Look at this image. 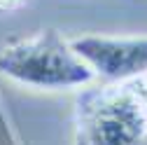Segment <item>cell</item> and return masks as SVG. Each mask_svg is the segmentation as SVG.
Instances as JSON below:
<instances>
[{
	"label": "cell",
	"instance_id": "cell-3",
	"mask_svg": "<svg viewBox=\"0 0 147 145\" xmlns=\"http://www.w3.org/2000/svg\"><path fill=\"white\" fill-rule=\"evenodd\" d=\"M70 47L107 84H124L147 72V35H82L70 40Z\"/></svg>",
	"mask_w": 147,
	"mask_h": 145
},
{
	"label": "cell",
	"instance_id": "cell-6",
	"mask_svg": "<svg viewBox=\"0 0 147 145\" xmlns=\"http://www.w3.org/2000/svg\"><path fill=\"white\" fill-rule=\"evenodd\" d=\"M145 145H147V140H145Z\"/></svg>",
	"mask_w": 147,
	"mask_h": 145
},
{
	"label": "cell",
	"instance_id": "cell-5",
	"mask_svg": "<svg viewBox=\"0 0 147 145\" xmlns=\"http://www.w3.org/2000/svg\"><path fill=\"white\" fill-rule=\"evenodd\" d=\"M24 0H0V9H12L16 5H21Z\"/></svg>",
	"mask_w": 147,
	"mask_h": 145
},
{
	"label": "cell",
	"instance_id": "cell-1",
	"mask_svg": "<svg viewBox=\"0 0 147 145\" xmlns=\"http://www.w3.org/2000/svg\"><path fill=\"white\" fill-rule=\"evenodd\" d=\"M0 75L33 89H77L96 80L59 30L42 28L0 49Z\"/></svg>",
	"mask_w": 147,
	"mask_h": 145
},
{
	"label": "cell",
	"instance_id": "cell-4",
	"mask_svg": "<svg viewBox=\"0 0 147 145\" xmlns=\"http://www.w3.org/2000/svg\"><path fill=\"white\" fill-rule=\"evenodd\" d=\"M126 84L133 89V94L138 96V101L142 103V108L147 110V72L140 75V77H136V80H131V82H126Z\"/></svg>",
	"mask_w": 147,
	"mask_h": 145
},
{
	"label": "cell",
	"instance_id": "cell-2",
	"mask_svg": "<svg viewBox=\"0 0 147 145\" xmlns=\"http://www.w3.org/2000/svg\"><path fill=\"white\" fill-rule=\"evenodd\" d=\"M147 110L133 89L105 84L75 101V145H145Z\"/></svg>",
	"mask_w": 147,
	"mask_h": 145
}]
</instances>
